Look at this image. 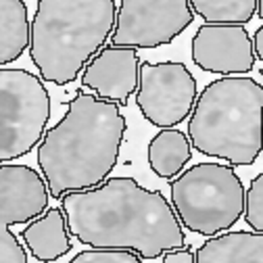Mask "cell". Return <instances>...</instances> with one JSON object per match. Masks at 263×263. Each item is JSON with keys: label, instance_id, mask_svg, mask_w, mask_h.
Segmentation results:
<instances>
[{"label": "cell", "instance_id": "16", "mask_svg": "<svg viewBox=\"0 0 263 263\" xmlns=\"http://www.w3.org/2000/svg\"><path fill=\"white\" fill-rule=\"evenodd\" d=\"M194 15L205 23H249L257 13V0H190Z\"/></svg>", "mask_w": 263, "mask_h": 263}, {"label": "cell", "instance_id": "14", "mask_svg": "<svg viewBox=\"0 0 263 263\" xmlns=\"http://www.w3.org/2000/svg\"><path fill=\"white\" fill-rule=\"evenodd\" d=\"M192 159V142L182 129L163 127L148 142V165L155 176L163 180H174Z\"/></svg>", "mask_w": 263, "mask_h": 263}, {"label": "cell", "instance_id": "9", "mask_svg": "<svg viewBox=\"0 0 263 263\" xmlns=\"http://www.w3.org/2000/svg\"><path fill=\"white\" fill-rule=\"evenodd\" d=\"M253 38L245 25L205 23L192 38V61L199 69L217 76H245L255 67Z\"/></svg>", "mask_w": 263, "mask_h": 263}, {"label": "cell", "instance_id": "20", "mask_svg": "<svg viewBox=\"0 0 263 263\" xmlns=\"http://www.w3.org/2000/svg\"><path fill=\"white\" fill-rule=\"evenodd\" d=\"M163 263H194L196 261V253H192L190 247H178V249H170L161 255Z\"/></svg>", "mask_w": 263, "mask_h": 263}, {"label": "cell", "instance_id": "22", "mask_svg": "<svg viewBox=\"0 0 263 263\" xmlns=\"http://www.w3.org/2000/svg\"><path fill=\"white\" fill-rule=\"evenodd\" d=\"M257 15H259V19L263 21V0H257Z\"/></svg>", "mask_w": 263, "mask_h": 263}, {"label": "cell", "instance_id": "19", "mask_svg": "<svg viewBox=\"0 0 263 263\" xmlns=\"http://www.w3.org/2000/svg\"><path fill=\"white\" fill-rule=\"evenodd\" d=\"M27 251L11 232V226L0 223V263H27Z\"/></svg>", "mask_w": 263, "mask_h": 263}, {"label": "cell", "instance_id": "2", "mask_svg": "<svg viewBox=\"0 0 263 263\" xmlns=\"http://www.w3.org/2000/svg\"><path fill=\"white\" fill-rule=\"evenodd\" d=\"M125 129L117 103L78 90L67 113L38 144V165L52 199L103 184L117 165Z\"/></svg>", "mask_w": 263, "mask_h": 263}, {"label": "cell", "instance_id": "5", "mask_svg": "<svg viewBox=\"0 0 263 263\" xmlns=\"http://www.w3.org/2000/svg\"><path fill=\"white\" fill-rule=\"evenodd\" d=\"M170 192L182 226L207 238L226 232L245 215L247 190L234 165L196 163L170 180Z\"/></svg>", "mask_w": 263, "mask_h": 263}, {"label": "cell", "instance_id": "10", "mask_svg": "<svg viewBox=\"0 0 263 263\" xmlns=\"http://www.w3.org/2000/svg\"><path fill=\"white\" fill-rule=\"evenodd\" d=\"M140 57L132 46H103L82 71V86L96 96L125 107L129 96L138 90Z\"/></svg>", "mask_w": 263, "mask_h": 263}, {"label": "cell", "instance_id": "1", "mask_svg": "<svg viewBox=\"0 0 263 263\" xmlns=\"http://www.w3.org/2000/svg\"><path fill=\"white\" fill-rule=\"evenodd\" d=\"M61 209L71 234L86 247L129 249L146 261L186 247L174 205L161 190H148L134 178H107L94 188L67 192Z\"/></svg>", "mask_w": 263, "mask_h": 263}, {"label": "cell", "instance_id": "15", "mask_svg": "<svg viewBox=\"0 0 263 263\" xmlns=\"http://www.w3.org/2000/svg\"><path fill=\"white\" fill-rule=\"evenodd\" d=\"M31 42V23L23 0H0V65L17 61Z\"/></svg>", "mask_w": 263, "mask_h": 263}, {"label": "cell", "instance_id": "7", "mask_svg": "<svg viewBox=\"0 0 263 263\" xmlns=\"http://www.w3.org/2000/svg\"><path fill=\"white\" fill-rule=\"evenodd\" d=\"M196 98V80L184 63H140L136 105L148 123L161 129L176 127L190 117Z\"/></svg>", "mask_w": 263, "mask_h": 263}, {"label": "cell", "instance_id": "21", "mask_svg": "<svg viewBox=\"0 0 263 263\" xmlns=\"http://www.w3.org/2000/svg\"><path fill=\"white\" fill-rule=\"evenodd\" d=\"M253 48H255V57L259 61H263V25L255 31V36H253Z\"/></svg>", "mask_w": 263, "mask_h": 263}, {"label": "cell", "instance_id": "18", "mask_svg": "<svg viewBox=\"0 0 263 263\" xmlns=\"http://www.w3.org/2000/svg\"><path fill=\"white\" fill-rule=\"evenodd\" d=\"M245 221L251 230L263 232V172L253 178L247 190V203H245Z\"/></svg>", "mask_w": 263, "mask_h": 263}, {"label": "cell", "instance_id": "6", "mask_svg": "<svg viewBox=\"0 0 263 263\" xmlns=\"http://www.w3.org/2000/svg\"><path fill=\"white\" fill-rule=\"evenodd\" d=\"M50 94L40 76L27 69H0V161L34 151L46 134Z\"/></svg>", "mask_w": 263, "mask_h": 263}, {"label": "cell", "instance_id": "3", "mask_svg": "<svg viewBox=\"0 0 263 263\" xmlns=\"http://www.w3.org/2000/svg\"><path fill=\"white\" fill-rule=\"evenodd\" d=\"M115 0H38L29 59L44 82L71 84L111 40Z\"/></svg>", "mask_w": 263, "mask_h": 263}, {"label": "cell", "instance_id": "17", "mask_svg": "<svg viewBox=\"0 0 263 263\" xmlns=\"http://www.w3.org/2000/svg\"><path fill=\"white\" fill-rule=\"evenodd\" d=\"M142 257L129 249H105L90 247L88 251L78 253L71 263H140Z\"/></svg>", "mask_w": 263, "mask_h": 263}, {"label": "cell", "instance_id": "8", "mask_svg": "<svg viewBox=\"0 0 263 263\" xmlns=\"http://www.w3.org/2000/svg\"><path fill=\"white\" fill-rule=\"evenodd\" d=\"M192 21L190 0H121L111 44L159 48L174 42Z\"/></svg>", "mask_w": 263, "mask_h": 263}, {"label": "cell", "instance_id": "4", "mask_svg": "<svg viewBox=\"0 0 263 263\" xmlns=\"http://www.w3.org/2000/svg\"><path fill=\"white\" fill-rule=\"evenodd\" d=\"M188 138L201 155L253 165L263 153V86L247 76L207 84L190 113Z\"/></svg>", "mask_w": 263, "mask_h": 263}, {"label": "cell", "instance_id": "13", "mask_svg": "<svg viewBox=\"0 0 263 263\" xmlns=\"http://www.w3.org/2000/svg\"><path fill=\"white\" fill-rule=\"evenodd\" d=\"M199 263H263V232H223L209 236L199 251Z\"/></svg>", "mask_w": 263, "mask_h": 263}, {"label": "cell", "instance_id": "11", "mask_svg": "<svg viewBox=\"0 0 263 263\" xmlns=\"http://www.w3.org/2000/svg\"><path fill=\"white\" fill-rule=\"evenodd\" d=\"M50 190L46 178L29 165H0V223L21 226L40 217L48 209Z\"/></svg>", "mask_w": 263, "mask_h": 263}, {"label": "cell", "instance_id": "12", "mask_svg": "<svg viewBox=\"0 0 263 263\" xmlns=\"http://www.w3.org/2000/svg\"><path fill=\"white\" fill-rule=\"evenodd\" d=\"M71 230L63 209H46L40 217L31 219L23 230L21 238L29 255L38 261H57L71 251Z\"/></svg>", "mask_w": 263, "mask_h": 263}]
</instances>
